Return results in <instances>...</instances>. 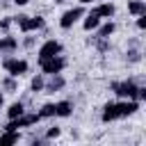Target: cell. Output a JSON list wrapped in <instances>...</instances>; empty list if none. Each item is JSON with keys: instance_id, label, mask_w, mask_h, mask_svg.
I'll return each instance as SVG.
<instances>
[{"instance_id": "cell-1", "label": "cell", "mask_w": 146, "mask_h": 146, "mask_svg": "<svg viewBox=\"0 0 146 146\" xmlns=\"http://www.w3.org/2000/svg\"><path fill=\"white\" fill-rule=\"evenodd\" d=\"M112 91H114L119 98H132V100H137V91H139V84H137L135 80L112 82Z\"/></svg>"}, {"instance_id": "cell-2", "label": "cell", "mask_w": 146, "mask_h": 146, "mask_svg": "<svg viewBox=\"0 0 146 146\" xmlns=\"http://www.w3.org/2000/svg\"><path fill=\"white\" fill-rule=\"evenodd\" d=\"M39 66H41V71H43L46 75L62 73V71H64V66H66V59H64V57H59V55H52V57L41 59V62H39Z\"/></svg>"}, {"instance_id": "cell-3", "label": "cell", "mask_w": 146, "mask_h": 146, "mask_svg": "<svg viewBox=\"0 0 146 146\" xmlns=\"http://www.w3.org/2000/svg\"><path fill=\"white\" fill-rule=\"evenodd\" d=\"M5 71L11 75V78H21L23 73H27V62L25 59H18V57H7L2 62Z\"/></svg>"}, {"instance_id": "cell-4", "label": "cell", "mask_w": 146, "mask_h": 146, "mask_svg": "<svg viewBox=\"0 0 146 146\" xmlns=\"http://www.w3.org/2000/svg\"><path fill=\"white\" fill-rule=\"evenodd\" d=\"M80 16H84V9H82V7H73V9L64 11V14H62V18H59V27H62V30L73 27V25H75V21H78Z\"/></svg>"}, {"instance_id": "cell-5", "label": "cell", "mask_w": 146, "mask_h": 146, "mask_svg": "<svg viewBox=\"0 0 146 146\" xmlns=\"http://www.w3.org/2000/svg\"><path fill=\"white\" fill-rule=\"evenodd\" d=\"M62 52V43L57 41V39H48L41 48H39V55H36V59L41 62V59H46V57H52V55H59Z\"/></svg>"}, {"instance_id": "cell-6", "label": "cell", "mask_w": 146, "mask_h": 146, "mask_svg": "<svg viewBox=\"0 0 146 146\" xmlns=\"http://www.w3.org/2000/svg\"><path fill=\"white\" fill-rule=\"evenodd\" d=\"M66 87V80L59 75V73H52L48 82H43V91L46 94H55V91H62Z\"/></svg>"}, {"instance_id": "cell-7", "label": "cell", "mask_w": 146, "mask_h": 146, "mask_svg": "<svg viewBox=\"0 0 146 146\" xmlns=\"http://www.w3.org/2000/svg\"><path fill=\"white\" fill-rule=\"evenodd\" d=\"M116 110H119V119L123 116H132L137 110H139V100H123V103H116Z\"/></svg>"}, {"instance_id": "cell-8", "label": "cell", "mask_w": 146, "mask_h": 146, "mask_svg": "<svg viewBox=\"0 0 146 146\" xmlns=\"http://www.w3.org/2000/svg\"><path fill=\"white\" fill-rule=\"evenodd\" d=\"M103 123H110L114 119H119V110H116V103H105L103 105V114H100Z\"/></svg>"}, {"instance_id": "cell-9", "label": "cell", "mask_w": 146, "mask_h": 146, "mask_svg": "<svg viewBox=\"0 0 146 146\" xmlns=\"http://www.w3.org/2000/svg\"><path fill=\"white\" fill-rule=\"evenodd\" d=\"M91 11H94L96 16H100V18H112L116 9H114V5H112V2H103V5H98V7H94Z\"/></svg>"}, {"instance_id": "cell-10", "label": "cell", "mask_w": 146, "mask_h": 146, "mask_svg": "<svg viewBox=\"0 0 146 146\" xmlns=\"http://www.w3.org/2000/svg\"><path fill=\"white\" fill-rule=\"evenodd\" d=\"M71 112H73V103L71 100L55 103V116H71Z\"/></svg>"}, {"instance_id": "cell-11", "label": "cell", "mask_w": 146, "mask_h": 146, "mask_svg": "<svg viewBox=\"0 0 146 146\" xmlns=\"http://www.w3.org/2000/svg\"><path fill=\"white\" fill-rule=\"evenodd\" d=\"M128 11L132 16H141V14H146V2L144 0H130L128 2Z\"/></svg>"}, {"instance_id": "cell-12", "label": "cell", "mask_w": 146, "mask_h": 146, "mask_svg": "<svg viewBox=\"0 0 146 146\" xmlns=\"http://www.w3.org/2000/svg\"><path fill=\"white\" fill-rule=\"evenodd\" d=\"M98 25H100V16H96L94 11H89L87 18H84V23H82V27H84L87 32H91V30H96Z\"/></svg>"}, {"instance_id": "cell-13", "label": "cell", "mask_w": 146, "mask_h": 146, "mask_svg": "<svg viewBox=\"0 0 146 146\" xmlns=\"http://www.w3.org/2000/svg\"><path fill=\"white\" fill-rule=\"evenodd\" d=\"M21 139L18 130H5V135H0V146H7V144H16Z\"/></svg>"}, {"instance_id": "cell-14", "label": "cell", "mask_w": 146, "mask_h": 146, "mask_svg": "<svg viewBox=\"0 0 146 146\" xmlns=\"http://www.w3.org/2000/svg\"><path fill=\"white\" fill-rule=\"evenodd\" d=\"M96 30H98V36H103V39H110V36L114 34V30H116V25H114L112 21H107L105 25H98Z\"/></svg>"}, {"instance_id": "cell-15", "label": "cell", "mask_w": 146, "mask_h": 146, "mask_svg": "<svg viewBox=\"0 0 146 146\" xmlns=\"http://www.w3.org/2000/svg\"><path fill=\"white\" fill-rule=\"evenodd\" d=\"M16 46H18V41H16L14 36H5V39H0V52H2V50H5V52H14Z\"/></svg>"}, {"instance_id": "cell-16", "label": "cell", "mask_w": 146, "mask_h": 146, "mask_svg": "<svg viewBox=\"0 0 146 146\" xmlns=\"http://www.w3.org/2000/svg\"><path fill=\"white\" fill-rule=\"evenodd\" d=\"M23 112H25V105L18 100V103H11V105H9V110H7V116H9V119H16V116H21Z\"/></svg>"}, {"instance_id": "cell-17", "label": "cell", "mask_w": 146, "mask_h": 146, "mask_svg": "<svg viewBox=\"0 0 146 146\" xmlns=\"http://www.w3.org/2000/svg\"><path fill=\"white\" fill-rule=\"evenodd\" d=\"M43 75H34L32 78V82H30V89H32V94H39V91H43Z\"/></svg>"}, {"instance_id": "cell-18", "label": "cell", "mask_w": 146, "mask_h": 146, "mask_svg": "<svg viewBox=\"0 0 146 146\" xmlns=\"http://www.w3.org/2000/svg\"><path fill=\"white\" fill-rule=\"evenodd\" d=\"M27 25H30V32H32V30H41V27H46V21H43V16H32V18L27 21Z\"/></svg>"}, {"instance_id": "cell-19", "label": "cell", "mask_w": 146, "mask_h": 146, "mask_svg": "<svg viewBox=\"0 0 146 146\" xmlns=\"http://www.w3.org/2000/svg\"><path fill=\"white\" fill-rule=\"evenodd\" d=\"M39 116H41V119L55 116V103H46V105H41V110H39Z\"/></svg>"}, {"instance_id": "cell-20", "label": "cell", "mask_w": 146, "mask_h": 146, "mask_svg": "<svg viewBox=\"0 0 146 146\" xmlns=\"http://www.w3.org/2000/svg\"><path fill=\"white\" fill-rule=\"evenodd\" d=\"M14 21L18 23V27H21V32H30V25H27V21H30V16H25V14H18V16H14Z\"/></svg>"}, {"instance_id": "cell-21", "label": "cell", "mask_w": 146, "mask_h": 146, "mask_svg": "<svg viewBox=\"0 0 146 146\" xmlns=\"http://www.w3.org/2000/svg\"><path fill=\"white\" fill-rule=\"evenodd\" d=\"M125 59H128L130 64H137V62H141V52L132 48V50H128V52H125Z\"/></svg>"}, {"instance_id": "cell-22", "label": "cell", "mask_w": 146, "mask_h": 146, "mask_svg": "<svg viewBox=\"0 0 146 146\" xmlns=\"http://www.w3.org/2000/svg\"><path fill=\"white\" fill-rule=\"evenodd\" d=\"M98 41H96V48L100 50V52H105V50H110V39H103V36H96Z\"/></svg>"}, {"instance_id": "cell-23", "label": "cell", "mask_w": 146, "mask_h": 146, "mask_svg": "<svg viewBox=\"0 0 146 146\" xmlns=\"http://www.w3.org/2000/svg\"><path fill=\"white\" fill-rule=\"evenodd\" d=\"M2 87H5L7 91H16V80L9 75V78H5V80H2Z\"/></svg>"}, {"instance_id": "cell-24", "label": "cell", "mask_w": 146, "mask_h": 146, "mask_svg": "<svg viewBox=\"0 0 146 146\" xmlns=\"http://www.w3.org/2000/svg\"><path fill=\"white\" fill-rule=\"evenodd\" d=\"M59 135H62V130H59L57 125H50L48 132H46V139H55V137H59Z\"/></svg>"}, {"instance_id": "cell-25", "label": "cell", "mask_w": 146, "mask_h": 146, "mask_svg": "<svg viewBox=\"0 0 146 146\" xmlns=\"http://www.w3.org/2000/svg\"><path fill=\"white\" fill-rule=\"evenodd\" d=\"M11 21H14V16H5V18H0V30H9Z\"/></svg>"}, {"instance_id": "cell-26", "label": "cell", "mask_w": 146, "mask_h": 146, "mask_svg": "<svg viewBox=\"0 0 146 146\" xmlns=\"http://www.w3.org/2000/svg\"><path fill=\"white\" fill-rule=\"evenodd\" d=\"M137 27H139V30H144V27H146V14L137 16Z\"/></svg>"}, {"instance_id": "cell-27", "label": "cell", "mask_w": 146, "mask_h": 146, "mask_svg": "<svg viewBox=\"0 0 146 146\" xmlns=\"http://www.w3.org/2000/svg\"><path fill=\"white\" fill-rule=\"evenodd\" d=\"M23 46H25V48H32V46H34V36H25Z\"/></svg>"}, {"instance_id": "cell-28", "label": "cell", "mask_w": 146, "mask_h": 146, "mask_svg": "<svg viewBox=\"0 0 146 146\" xmlns=\"http://www.w3.org/2000/svg\"><path fill=\"white\" fill-rule=\"evenodd\" d=\"M27 2H30V0H14V5H21V7H23V5H27Z\"/></svg>"}, {"instance_id": "cell-29", "label": "cell", "mask_w": 146, "mask_h": 146, "mask_svg": "<svg viewBox=\"0 0 146 146\" xmlns=\"http://www.w3.org/2000/svg\"><path fill=\"white\" fill-rule=\"evenodd\" d=\"M2 105H5V96L0 94V110H2Z\"/></svg>"}, {"instance_id": "cell-30", "label": "cell", "mask_w": 146, "mask_h": 146, "mask_svg": "<svg viewBox=\"0 0 146 146\" xmlns=\"http://www.w3.org/2000/svg\"><path fill=\"white\" fill-rule=\"evenodd\" d=\"M62 2H66V0H55V5H62Z\"/></svg>"}, {"instance_id": "cell-31", "label": "cell", "mask_w": 146, "mask_h": 146, "mask_svg": "<svg viewBox=\"0 0 146 146\" xmlns=\"http://www.w3.org/2000/svg\"><path fill=\"white\" fill-rule=\"evenodd\" d=\"M80 2H82V5H89V2H91V0H80Z\"/></svg>"}]
</instances>
